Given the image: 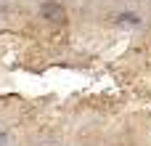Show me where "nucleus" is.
Here are the masks:
<instances>
[{"label": "nucleus", "mask_w": 151, "mask_h": 146, "mask_svg": "<svg viewBox=\"0 0 151 146\" xmlns=\"http://www.w3.org/2000/svg\"><path fill=\"white\" fill-rule=\"evenodd\" d=\"M40 19H45L50 24H64L66 21V8L61 3H56V0H45L40 5Z\"/></svg>", "instance_id": "obj_1"}, {"label": "nucleus", "mask_w": 151, "mask_h": 146, "mask_svg": "<svg viewBox=\"0 0 151 146\" xmlns=\"http://www.w3.org/2000/svg\"><path fill=\"white\" fill-rule=\"evenodd\" d=\"M111 24L119 29H138L143 24V19L135 11H117V13H111Z\"/></svg>", "instance_id": "obj_2"}, {"label": "nucleus", "mask_w": 151, "mask_h": 146, "mask_svg": "<svg viewBox=\"0 0 151 146\" xmlns=\"http://www.w3.org/2000/svg\"><path fill=\"white\" fill-rule=\"evenodd\" d=\"M5 141H8V136H5V133L0 130V146H5Z\"/></svg>", "instance_id": "obj_3"}]
</instances>
